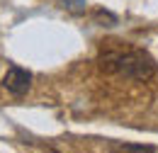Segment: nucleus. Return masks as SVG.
Returning a JSON list of instances; mask_svg holds the SVG:
<instances>
[{"label":"nucleus","mask_w":158,"mask_h":153,"mask_svg":"<svg viewBox=\"0 0 158 153\" xmlns=\"http://www.w3.org/2000/svg\"><path fill=\"white\" fill-rule=\"evenodd\" d=\"M100 68L107 71V73H119L129 80H148L156 73V61L143 49L107 51L100 58Z\"/></svg>","instance_id":"nucleus-1"},{"label":"nucleus","mask_w":158,"mask_h":153,"mask_svg":"<svg viewBox=\"0 0 158 153\" xmlns=\"http://www.w3.org/2000/svg\"><path fill=\"white\" fill-rule=\"evenodd\" d=\"M2 88L12 95H27V90L32 88V73L27 68H20V66H10L7 73L2 76Z\"/></svg>","instance_id":"nucleus-2"},{"label":"nucleus","mask_w":158,"mask_h":153,"mask_svg":"<svg viewBox=\"0 0 158 153\" xmlns=\"http://www.w3.org/2000/svg\"><path fill=\"white\" fill-rule=\"evenodd\" d=\"M110 153H156V148L143 143H112Z\"/></svg>","instance_id":"nucleus-3"},{"label":"nucleus","mask_w":158,"mask_h":153,"mask_svg":"<svg viewBox=\"0 0 158 153\" xmlns=\"http://www.w3.org/2000/svg\"><path fill=\"white\" fill-rule=\"evenodd\" d=\"M59 5L66 10H85L88 0H59Z\"/></svg>","instance_id":"nucleus-4"}]
</instances>
